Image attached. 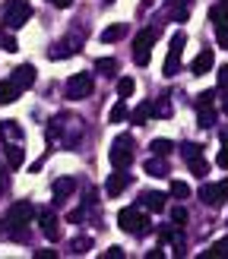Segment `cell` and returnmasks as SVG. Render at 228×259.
I'll return each mask as SVG.
<instances>
[{
	"label": "cell",
	"instance_id": "cell-45",
	"mask_svg": "<svg viewBox=\"0 0 228 259\" xmlns=\"http://www.w3.org/2000/svg\"><path fill=\"white\" fill-rule=\"evenodd\" d=\"M146 259H165V253H162V250H149Z\"/></svg>",
	"mask_w": 228,
	"mask_h": 259
},
{
	"label": "cell",
	"instance_id": "cell-9",
	"mask_svg": "<svg viewBox=\"0 0 228 259\" xmlns=\"http://www.w3.org/2000/svg\"><path fill=\"white\" fill-rule=\"evenodd\" d=\"M209 19H212V29H215L219 45L228 48V0H222V4H215L209 10Z\"/></svg>",
	"mask_w": 228,
	"mask_h": 259
},
{
	"label": "cell",
	"instance_id": "cell-29",
	"mask_svg": "<svg viewBox=\"0 0 228 259\" xmlns=\"http://www.w3.org/2000/svg\"><path fill=\"white\" fill-rule=\"evenodd\" d=\"M168 16H171L174 22H187V0H177V4L168 10Z\"/></svg>",
	"mask_w": 228,
	"mask_h": 259
},
{
	"label": "cell",
	"instance_id": "cell-3",
	"mask_svg": "<svg viewBox=\"0 0 228 259\" xmlns=\"http://www.w3.org/2000/svg\"><path fill=\"white\" fill-rule=\"evenodd\" d=\"M118 225L121 231H127L130 237H146L149 231H152V222H149V215L139 209V205H130V209H121L118 212Z\"/></svg>",
	"mask_w": 228,
	"mask_h": 259
},
{
	"label": "cell",
	"instance_id": "cell-14",
	"mask_svg": "<svg viewBox=\"0 0 228 259\" xmlns=\"http://www.w3.org/2000/svg\"><path fill=\"white\" fill-rule=\"evenodd\" d=\"M130 187V174H127V167H118L111 177H108V184H105V193L108 196H121V193Z\"/></svg>",
	"mask_w": 228,
	"mask_h": 259
},
{
	"label": "cell",
	"instance_id": "cell-20",
	"mask_svg": "<svg viewBox=\"0 0 228 259\" xmlns=\"http://www.w3.org/2000/svg\"><path fill=\"white\" fill-rule=\"evenodd\" d=\"M146 174H152V177H168V174H171V171H168V161H165L162 155L149 158V161H146Z\"/></svg>",
	"mask_w": 228,
	"mask_h": 259
},
{
	"label": "cell",
	"instance_id": "cell-46",
	"mask_svg": "<svg viewBox=\"0 0 228 259\" xmlns=\"http://www.w3.org/2000/svg\"><path fill=\"white\" fill-rule=\"evenodd\" d=\"M222 111H225V114H228V95H225V98H222Z\"/></svg>",
	"mask_w": 228,
	"mask_h": 259
},
{
	"label": "cell",
	"instance_id": "cell-6",
	"mask_svg": "<svg viewBox=\"0 0 228 259\" xmlns=\"http://www.w3.org/2000/svg\"><path fill=\"white\" fill-rule=\"evenodd\" d=\"M156 38H159V29H143V32L133 38V60H136V67H149Z\"/></svg>",
	"mask_w": 228,
	"mask_h": 259
},
{
	"label": "cell",
	"instance_id": "cell-25",
	"mask_svg": "<svg viewBox=\"0 0 228 259\" xmlns=\"http://www.w3.org/2000/svg\"><path fill=\"white\" fill-rule=\"evenodd\" d=\"M222 256H228V240H219V243H212L206 253H200V259H222Z\"/></svg>",
	"mask_w": 228,
	"mask_h": 259
},
{
	"label": "cell",
	"instance_id": "cell-37",
	"mask_svg": "<svg viewBox=\"0 0 228 259\" xmlns=\"http://www.w3.org/2000/svg\"><path fill=\"white\" fill-rule=\"evenodd\" d=\"M0 48H4V51H10V54H13V51H16L19 45H16V38H13V35H7L4 29H0Z\"/></svg>",
	"mask_w": 228,
	"mask_h": 259
},
{
	"label": "cell",
	"instance_id": "cell-47",
	"mask_svg": "<svg viewBox=\"0 0 228 259\" xmlns=\"http://www.w3.org/2000/svg\"><path fill=\"white\" fill-rule=\"evenodd\" d=\"M105 4H114V0H105Z\"/></svg>",
	"mask_w": 228,
	"mask_h": 259
},
{
	"label": "cell",
	"instance_id": "cell-7",
	"mask_svg": "<svg viewBox=\"0 0 228 259\" xmlns=\"http://www.w3.org/2000/svg\"><path fill=\"white\" fill-rule=\"evenodd\" d=\"M92 89H95L92 73H73L70 79H67V85H63V92H67L70 101H83V98L92 95Z\"/></svg>",
	"mask_w": 228,
	"mask_h": 259
},
{
	"label": "cell",
	"instance_id": "cell-22",
	"mask_svg": "<svg viewBox=\"0 0 228 259\" xmlns=\"http://www.w3.org/2000/svg\"><path fill=\"white\" fill-rule=\"evenodd\" d=\"M89 250H92V237H76L67 243V253H73V256H86Z\"/></svg>",
	"mask_w": 228,
	"mask_h": 259
},
{
	"label": "cell",
	"instance_id": "cell-1",
	"mask_svg": "<svg viewBox=\"0 0 228 259\" xmlns=\"http://www.w3.org/2000/svg\"><path fill=\"white\" fill-rule=\"evenodd\" d=\"M35 218V205L29 199H19L13 202L10 209L4 212V218H0V234H4L7 240H29V225Z\"/></svg>",
	"mask_w": 228,
	"mask_h": 259
},
{
	"label": "cell",
	"instance_id": "cell-33",
	"mask_svg": "<svg viewBox=\"0 0 228 259\" xmlns=\"http://www.w3.org/2000/svg\"><path fill=\"white\" fill-rule=\"evenodd\" d=\"M215 95H219L215 89H209V92H200V95L194 98V108H209L212 101H215Z\"/></svg>",
	"mask_w": 228,
	"mask_h": 259
},
{
	"label": "cell",
	"instance_id": "cell-17",
	"mask_svg": "<svg viewBox=\"0 0 228 259\" xmlns=\"http://www.w3.org/2000/svg\"><path fill=\"white\" fill-rule=\"evenodd\" d=\"M73 54H80V41H73V38H63V41H57L48 51L51 60H63V57H73Z\"/></svg>",
	"mask_w": 228,
	"mask_h": 259
},
{
	"label": "cell",
	"instance_id": "cell-27",
	"mask_svg": "<svg viewBox=\"0 0 228 259\" xmlns=\"http://www.w3.org/2000/svg\"><path fill=\"white\" fill-rule=\"evenodd\" d=\"M95 70L105 73V76H118V60H114V57H101V60H95Z\"/></svg>",
	"mask_w": 228,
	"mask_h": 259
},
{
	"label": "cell",
	"instance_id": "cell-8",
	"mask_svg": "<svg viewBox=\"0 0 228 259\" xmlns=\"http://www.w3.org/2000/svg\"><path fill=\"white\" fill-rule=\"evenodd\" d=\"M184 45H187L184 32H174V35H171V41H168V57H165V76L181 73V54H184Z\"/></svg>",
	"mask_w": 228,
	"mask_h": 259
},
{
	"label": "cell",
	"instance_id": "cell-10",
	"mask_svg": "<svg viewBox=\"0 0 228 259\" xmlns=\"http://www.w3.org/2000/svg\"><path fill=\"white\" fill-rule=\"evenodd\" d=\"M197 196L206 202V205H212V209H215V205H222L228 199V177L222 180V184H203Z\"/></svg>",
	"mask_w": 228,
	"mask_h": 259
},
{
	"label": "cell",
	"instance_id": "cell-42",
	"mask_svg": "<svg viewBox=\"0 0 228 259\" xmlns=\"http://www.w3.org/2000/svg\"><path fill=\"white\" fill-rule=\"evenodd\" d=\"M101 259H124V250L121 247H111V250L101 253Z\"/></svg>",
	"mask_w": 228,
	"mask_h": 259
},
{
	"label": "cell",
	"instance_id": "cell-34",
	"mask_svg": "<svg viewBox=\"0 0 228 259\" xmlns=\"http://www.w3.org/2000/svg\"><path fill=\"white\" fill-rule=\"evenodd\" d=\"M197 111H200V126L209 130V126L215 123V111H212V105H209V108H197Z\"/></svg>",
	"mask_w": 228,
	"mask_h": 259
},
{
	"label": "cell",
	"instance_id": "cell-44",
	"mask_svg": "<svg viewBox=\"0 0 228 259\" xmlns=\"http://www.w3.org/2000/svg\"><path fill=\"white\" fill-rule=\"evenodd\" d=\"M51 7H60V10H67V7H73V0H48Z\"/></svg>",
	"mask_w": 228,
	"mask_h": 259
},
{
	"label": "cell",
	"instance_id": "cell-35",
	"mask_svg": "<svg viewBox=\"0 0 228 259\" xmlns=\"http://www.w3.org/2000/svg\"><path fill=\"white\" fill-rule=\"evenodd\" d=\"M171 196L174 199H187L190 196V187L184 184V180H171Z\"/></svg>",
	"mask_w": 228,
	"mask_h": 259
},
{
	"label": "cell",
	"instance_id": "cell-13",
	"mask_svg": "<svg viewBox=\"0 0 228 259\" xmlns=\"http://www.w3.org/2000/svg\"><path fill=\"white\" fill-rule=\"evenodd\" d=\"M0 139H4V146H22L25 133H22V126L16 120H4L0 123Z\"/></svg>",
	"mask_w": 228,
	"mask_h": 259
},
{
	"label": "cell",
	"instance_id": "cell-5",
	"mask_svg": "<svg viewBox=\"0 0 228 259\" xmlns=\"http://www.w3.org/2000/svg\"><path fill=\"white\" fill-rule=\"evenodd\" d=\"M32 19V7L25 4V0H10L4 4V13H0V22L7 25V29H19Z\"/></svg>",
	"mask_w": 228,
	"mask_h": 259
},
{
	"label": "cell",
	"instance_id": "cell-40",
	"mask_svg": "<svg viewBox=\"0 0 228 259\" xmlns=\"http://www.w3.org/2000/svg\"><path fill=\"white\" fill-rule=\"evenodd\" d=\"M171 222L181 228V225H187V212L184 209H171Z\"/></svg>",
	"mask_w": 228,
	"mask_h": 259
},
{
	"label": "cell",
	"instance_id": "cell-32",
	"mask_svg": "<svg viewBox=\"0 0 228 259\" xmlns=\"http://www.w3.org/2000/svg\"><path fill=\"white\" fill-rule=\"evenodd\" d=\"M127 114H130V111H127L124 98H118V105L111 108V114H108V117H111V123H121V120H127Z\"/></svg>",
	"mask_w": 228,
	"mask_h": 259
},
{
	"label": "cell",
	"instance_id": "cell-19",
	"mask_svg": "<svg viewBox=\"0 0 228 259\" xmlns=\"http://www.w3.org/2000/svg\"><path fill=\"white\" fill-rule=\"evenodd\" d=\"M4 152H7V167H10V171H19V167L25 164L22 146H4Z\"/></svg>",
	"mask_w": 228,
	"mask_h": 259
},
{
	"label": "cell",
	"instance_id": "cell-24",
	"mask_svg": "<svg viewBox=\"0 0 228 259\" xmlns=\"http://www.w3.org/2000/svg\"><path fill=\"white\" fill-rule=\"evenodd\" d=\"M124 35H127L124 25H108V29L101 32V41H105V45H114V41H121Z\"/></svg>",
	"mask_w": 228,
	"mask_h": 259
},
{
	"label": "cell",
	"instance_id": "cell-2",
	"mask_svg": "<svg viewBox=\"0 0 228 259\" xmlns=\"http://www.w3.org/2000/svg\"><path fill=\"white\" fill-rule=\"evenodd\" d=\"M48 136L51 139H60L67 149H73V146H80V139H83V123H80V117L57 114V117L51 120V126H48Z\"/></svg>",
	"mask_w": 228,
	"mask_h": 259
},
{
	"label": "cell",
	"instance_id": "cell-16",
	"mask_svg": "<svg viewBox=\"0 0 228 259\" xmlns=\"http://www.w3.org/2000/svg\"><path fill=\"white\" fill-rule=\"evenodd\" d=\"M165 193H159V190H146L143 196H139V209H146V212H165Z\"/></svg>",
	"mask_w": 228,
	"mask_h": 259
},
{
	"label": "cell",
	"instance_id": "cell-30",
	"mask_svg": "<svg viewBox=\"0 0 228 259\" xmlns=\"http://www.w3.org/2000/svg\"><path fill=\"white\" fill-rule=\"evenodd\" d=\"M133 89H136V82L130 79V76H121V79H118V95H121V98H130Z\"/></svg>",
	"mask_w": 228,
	"mask_h": 259
},
{
	"label": "cell",
	"instance_id": "cell-23",
	"mask_svg": "<svg viewBox=\"0 0 228 259\" xmlns=\"http://www.w3.org/2000/svg\"><path fill=\"white\" fill-rule=\"evenodd\" d=\"M19 95H22V92H19V89L13 85L10 79H7V82H0V105H10V101H16Z\"/></svg>",
	"mask_w": 228,
	"mask_h": 259
},
{
	"label": "cell",
	"instance_id": "cell-26",
	"mask_svg": "<svg viewBox=\"0 0 228 259\" xmlns=\"http://www.w3.org/2000/svg\"><path fill=\"white\" fill-rule=\"evenodd\" d=\"M171 101L168 98H159V101H152V114H156V117H162V120H168L171 117Z\"/></svg>",
	"mask_w": 228,
	"mask_h": 259
},
{
	"label": "cell",
	"instance_id": "cell-39",
	"mask_svg": "<svg viewBox=\"0 0 228 259\" xmlns=\"http://www.w3.org/2000/svg\"><path fill=\"white\" fill-rule=\"evenodd\" d=\"M10 190V167L0 164V193H7Z\"/></svg>",
	"mask_w": 228,
	"mask_h": 259
},
{
	"label": "cell",
	"instance_id": "cell-41",
	"mask_svg": "<svg viewBox=\"0 0 228 259\" xmlns=\"http://www.w3.org/2000/svg\"><path fill=\"white\" fill-rule=\"evenodd\" d=\"M215 76H219V89H225V92H228V63H225V67H219V73H215Z\"/></svg>",
	"mask_w": 228,
	"mask_h": 259
},
{
	"label": "cell",
	"instance_id": "cell-21",
	"mask_svg": "<svg viewBox=\"0 0 228 259\" xmlns=\"http://www.w3.org/2000/svg\"><path fill=\"white\" fill-rule=\"evenodd\" d=\"M127 117H130V123H136V126H143L149 117H152V101H143V105L139 108H133L130 114H127Z\"/></svg>",
	"mask_w": 228,
	"mask_h": 259
},
{
	"label": "cell",
	"instance_id": "cell-18",
	"mask_svg": "<svg viewBox=\"0 0 228 259\" xmlns=\"http://www.w3.org/2000/svg\"><path fill=\"white\" fill-rule=\"evenodd\" d=\"M212 63H215V54H212L209 48H203L200 54L194 57V63H190V73H194V76H203V73L212 70Z\"/></svg>",
	"mask_w": 228,
	"mask_h": 259
},
{
	"label": "cell",
	"instance_id": "cell-4",
	"mask_svg": "<svg viewBox=\"0 0 228 259\" xmlns=\"http://www.w3.org/2000/svg\"><path fill=\"white\" fill-rule=\"evenodd\" d=\"M133 158H136V142H133L130 133H121L111 142V164L114 167H130Z\"/></svg>",
	"mask_w": 228,
	"mask_h": 259
},
{
	"label": "cell",
	"instance_id": "cell-38",
	"mask_svg": "<svg viewBox=\"0 0 228 259\" xmlns=\"http://www.w3.org/2000/svg\"><path fill=\"white\" fill-rule=\"evenodd\" d=\"M219 167H228V133L222 136V149H219Z\"/></svg>",
	"mask_w": 228,
	"mask_h": 259
},
{
	"label": "cell",
	"instance_id": "cell-43",
	"mask_svg": "<svg viewBox=\"0 0 228 259\" xmlns=\"http://www.w3.org/2000/svg\"><path fill=\"white\" fill-rule=\"evenodd\" d=\"M54 250H35V259H54Z\"/></svg>",
	"mask_w": 228,
	"mask_h": 259
},
{
	"label": "cell",
	"instance_id": "cell-11",
	"mask_svg": "<svg viewBox=\"0 0 228 259\" xmlns=\"http://www.w3.org/2000/svg\"><path fill=\"white\" fill-rule=\"evenodd\" d=\"M35 215H38V222H42V234L48 240H60V228H57L60 222H57V215L51 212V209H42V212L35 209Z\"/></svg>",
	"mask_w": 228,
	"mask_h": 259
},
{
	"label": "cell",
	"instance_id": "cell-15",
	"mask_svg": "<svg viewBox=\"0 0 228 259\" xmlns=\"http://www.w3.org/2000/svg\"><path fill=\"white\" fill-rule=\"evenodd\" d=\"M51 193H54V205H63V202H67L73 193H76V180H73V177H60V180H54Z\"/></svg>",
	"mask_w": 228,
	"mask_h": 259
},
{
	"label": "cell",
	"instance_id": "cell-12",
	"mask_svg": "<svg viewBox=\"0 0 228 259\" xmlns=\"http://www.w3.org/2000/svg\"><path fill=\"white\" fill-rule=\"evenodd\" d=\"M10 82L16 85L19 92L32 89V82H35V67H32V63H22V67H16V70H13V76H10Z\"/></svg>",
	"mask_w": 228,
	"mask_h": 259
},
{
	"label": "cell",
	"instance_id": "cell-36",
	"mask_svg": "<svg viewBox=\"0 0 228 259\" xmlns=\"http://www.w3.org/2000/svg\"><path fill=\"white\" fill-rule=\"evenodd\" d=\"M187 167H190V171H194L197 177H203V174H209V164L203 161V155H200V158H190V161H187Z\"/></svg>",
	"mask_w": 228,
	"mask_h": 259
},
{
	"label": "cell",
	"instance_id": "cell-28",
	"mask_svg": "<svg viewBox=\"0 0 228 259\" xmlns=\"http://www.w3.org/2000/svg\"><path fill=\"white\" fill-rule=\"evenodd\" d=\"M152 155H162V158H165V155H171V149H174V142L171 139H152Z\"/></svg>",
	"mask_w": 228,
	"mask_h": 259
},
{
	"label": "cell",
	"instance_id": "cell-31",
	"mask_svg": "<svg viewBox=\"0 0 228 259\" xmlns=\"http://www.w3.org/2000/svg\"><path fill=\"white\" fill-rule=\"evenodd\" d=\"M181 155H184V161L200 158V155H203V146H200V142H184V146H181Z\"/></svg>",
	"mask_w": 228,
	"mask_h": 259
}]
</instances>
